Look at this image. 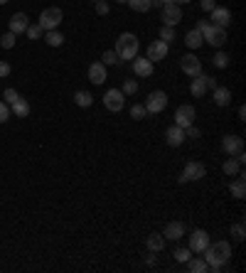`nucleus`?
Instances as JSON below:
<instances>
[{
  "label": "nucleus",
  "mask_w": 246,
  "mask_h": 273,
  "mask_svg": "<svg viewBox=\"0 0 246 273\" xmlns=\"http://www.w3.org/2000/svg\"><path fill=\"white\" fill-rule=\"evenodd\" d=\"M123 94H126V96H133V94H135V91H138V81H135V79H126V81H123Z\"/></svg>",
  "instance_id": "nucleus-39"
},
{
  "label": "nucleus",
  "mask_w": 246,
  "mask_h": 273,
  "mask_svg": "<svg viewBox=\"0 0 246 273\" xmlns=\"http://www.w3.org/2000/svg\"><path fill=\"white\" fill-rule=\"evenodd\" d=\"M175 5H182V3H192V0H172Z\"/></svg>",
  "instance_id": "nucleus-49"
},
{
  "label": "nucleus",
  "mask_w": 246,
  "mask_h": 273,
  "mask_svg": "<svg viewBox=\"0 0 246 273\" xmlns=\"http://www.w3.org/2000/svg\"><path fill=\"white\" fill-rule=\"evenodd\" d=\"M94 5H96V13H99V15H109V10H111V5H109L106 0H96Z\"/></svg>",
  "instance_id": "nucleus-41"
},
{
  "label": "nucleus",
  "mask_w": 246,
  "mask_h": 273,
  "mask_svg": "<svg viewBox=\"0 0 246 273\" xmlns=\"http://www.w3.org/2000/svg\"><path fill=\"white\" fill-rule=\"evenodd\" d=\"M27 25H30V18H27L25 13H15V15L10 18V32H13V35H20V32L27 30Z\"/></svg>",
  "instance_id": "nucleus-18"
},
{
  "label": "nucleus",
  "mask_w": 246,
  "mask_h": 273,
  "mask_svg": "<svg viewBox=\"0 0 246 273\" xmlns=\"http://www.w3.org/2000/svg\"><path fill=\"white\" fill-rule=\"evenodd\" d=\"M180 69H182V72H185L189 79H192V76L202 74V62H200V57L185 55V57H180Z\"/></svg>",
  "instance_id": "nucleus-11"
},
{
  "label": "nucleus",
  "mask_w": 246,
  "mask_h": 273,
  "mask_svg": "<svg viewBox=\"0 0 246 273\" xmlns=\"http://www.w3.org/2000/svg\"><path fill=\"white\" fill-rule=\"evenodd\" d=\"M15 39H18V35H13V32L8 30L5 35L0 37V47H3V50H13V47H15Z\"/></svg>",
  "instance_id": "nucleus-33"
},
{
  "label": "nucleus",
  "mask_w": 246,
  "mask_h": 273,
  "mask_svg": "<svg viewBox=\"0 0 246 273\" xmlns=\"http://www.w3.org/2000/svg\"><path fill=\"white\" fill-rule=\"evenodd\" d=\"M187 268L192 273H207L209 271V266H207V261H205V258H189Z\"/></svg>",
  "instance_id": "nucleus-29"
},
{
  "label": "nucleus",
  "mask_w": 246,
  "mask_h": 273,
  "mask_svg": "<svg viewBox=\"0 0 246 273\" xmlns=\"http://www.w3.org/2000/svg\"><path fill=\"white\" fill-rule=\"evenodd\" d=\"M91 3H96V0H91Z\"/></svg>",
  "instance_id": "nucleus-53"
},
{
  "label": "nucleus",
  "mask_w": 246,
  "mask_h": 273,
  "mask_svg": "<svg viewBox=\"0 0 246 273\" xmlns=\"http://www.w3.org/2000/svg\"><path fill=\"white\" fill-rule=\"evenodd\" d=\"M89 81H91V84H96V86L106 81V67H104L101 62H94V64L89 67Z\"/></svg>",
  "instance_id": "nucleus-19"
},
{
  "label": "nucleus",
  "mask_w": 246,
  "mask_h": 273,
  "mask_svg": "<svg viewBox=\"0 0 246 273\" xmlns=\"http://www.w3.org/2000/svg\"><path fill=\"white\" fill-rule=\"evenodd\" d=\"M194 116H197V111H194L192 104L177 106V111H175V126H180V128L192 126V123H194Z\"/></svg>",
  "instance_id": "nucleus-8"
},
{
  "label": "nucleus",
  "mask_w": 246,
  "mask_h": 273,
  "mask_svg": "<svg viewBox=\"0 0 246 273\" xmlns=\"http://www.w3.org/2000/svg\"><path fill=\"white\" fill-rule=\"evenodd\" d=\"M163 13V22L168 25V27H175V25H180L182 22V8L180 5H175V3H165L163 8H160Z\"/></svg>",
  "instance_id": "nucleus-7"
},
{
  "label": "nucleus",
  "mask_w": 246,
  "mask_h": 273,
  "mask_svg": "<svg viewBox=\"0 0 246 273\" xmlns=\"http://www.w3.org/2000/svg\"><path fill=\"white\" fill-rule=\"evenodd\" d=\"M209 25H214V27H224V30H227L229 25H231V10L217 5V8L212 10V22H209Z\"/></svg>",
  "instance_id": "nucleus-13"
},
{
  "label": "nucleus",
  "mask_w": 246,
  "mask_h": 273,
  "mask_svg": "<svg viewBox=\"0 0 246 273\" xmlns=\"http://www.w3.org/2000/svg\"><path fill=\"white\" fill-rule=\"evenodd\" d=\"M207 86H209V89H217V79H212V76H207Z\"/></svg>",
  "instance_id": "nucleus-47"
},
{
  "label": "nucleus",
  "mask_w": 246,
  "mask_h": 273,
  "mask_svg": "<svg viewBox=\"0 0 246 273\" xmlns=\"http://www.w3.org/2000/svg\"><path fill=\"white\" fill-rule=\"evenodd\" d=\"M74 104L76 106H81V109H89V106H91V104H94V96H91V94H89V91H76L74 94Z\"/></svg>",
  "instance_id": "nucleus-27"
},
{
  "label": "nucleus",
  "mask_w": 246,
  "mask_h": 273,
  "mask_svg": "<svg viewBox=\"0 0 246 273\" xmlns=\"http://www.w3.org/2000/svg\"><path fill=\"white\" fill-rule=\"evenodd\" d=\"M212 64H214L217 69H227V67H229V55H227V52H222V50H219L217 55L212 57Z\"/></svg>",
  "instance_id": "nucleus-31"
},
{
  "label": "nucleus",
  "mask_w": 246,
  "mask_h": 273,
  "mask_svg": "<svg viewBox=\"0 0 246 273\" xmlns=\"http://www.w3.org/2000/svg\"><path fill=\"white\" fill-rule=\"evenodd\" d=\"M207 27H209V20H200V22L194 25V30H200V32H205Z\"/></svg>",
  "instance_id": "nucleus-46"
},
{
  "label": "nucleus",
  "mask_w": 246,
  "mask_h": 273,
  "mask_svg": "<svg viewBox=\"0 0 246 273\" xmlns=\"http://www.w3.org/2000/svg\"><path fill=\"white\" fill-rule=\"evenodd\" d=\"M3 96H5V104H8V106H13V104L20 99V94L15 89H5L3 91Z\"/></svg>",
  "instance_id": "nucleus-40"
},
{
  "label": "nucleus",
  "mask_w": 246,
  "mask_h": 273,
  "mask_svg": "<svg viewBox=\"0 0 246 273\" xmlns=\"http://www.w3.org/2000/svg\"><path fill=\"white\" fill-rule=\"evenodd\" d=\"M104 106L109 111H114V113H118V111L126 106V94L121 89H109L104 94Z\"/></svg>",
  "instance_id": "nucleus-5"
},
{
  "label": "nucleus",
  "mask_w": 246,
  "mask_h": 273,
  "mask_svg": "<svg viewBox=\"0 0 246 273\" xmlns=\"http://www.w3.org/2000/svg\"><path fill=\"white\" fill-rule=\"evenodd\" d=\"M10 72H13V67H10L5 59H0V79H5V76H8Z\"/></svg>",
  "instance_id": "nucleus-44"
},
{
  "label": "nucleus",
  "mask_w": 246,
  "mask_h": 273,
  "mask_svg": "<svg viewBox=\"0 0 246 273\" xmlns=\"http://www.w3.org/2000/svg\"><path fill=\"white\" fill-rule=\"evenodd\" d=\"M205 175H207V167L202 163H187L185 170H182V175H180V182H197L202 180Z\"/></svg>",
  "instance_id": "nucleus-9"
},
{
  "label": "nucleus",
  "mask_w": 246,
  "mask_h": 273,
  "mask_svg": "<svg viewBox=\"0 0 246 273\" xmlns=\"http://www.w3.org/2000/svg\"><path fill=\"white\" fill-rule=\"evenodd\" d=\"M231 237L236 239V241H244L246 239V232H244V224H241V221H236V224L231 226Z\"/></svg>",
  "instance_id": "nucleus-38"
},
{
  "label": "nucleus",
  "mask_w": 246,
  "mask_h": 273,
  "mask_svg": "<svg viewBox=\"0 0 246 273\" xmlns=\"http://www.w3.org/2000/svg\"><path fill=\"white\" fill-rule=\"evenodd\" d=\"M145 111L148 113H160V111H165L168 106V94L165 91H151V96L145 99Z\"/></svg>",
  "instance_id": "nucleus-6"
},
{
  "label": "nucleus",
  "mask_w": 246,
  "mask_h": 273,
  "mask_svg": "<svg viewBox=\"0 0 246 273\" xmlns=\"http://www.w3.org/2000/svg\"><path fill=\"white\" fill-rule=\"evenodd\" d=\"M62 20H64V13H62L59 8H47V10L39 13L37 25L47 32V30H57L59 25H62Z\"/></svg>",
  "instance_id": "nucleus-3"
},
{
  "label": "nucleus",
  "mask_w": 246,
  "mask_h": 273,
  "mask_svg": "<svg viewBox=\"0 0 246 273\" xmlns=\"http://www.w3.org/2000/svg\"><path fill=\"white\" fill-rule=\"evenodd\" d=\"M138 50H140V42L133 32H123V35L116 39V55L118 59H135L138 57Z\"/></svg>",
  "instance_id": "nucleus-2"
},
{
  "label": "nucleus",
  "mask_w": 246,
  "mask_h": 273,
  "mask_svg": "<svg viewBox=\"0 0 246 273\" xmlns=\"http://www.w3.org/2000/svg\"><path fill=\"white\" fill-rule=\"evenodd\" d=\"M200 8H202L205 13H212V10L217 8V0H200Z\"/></svg>",
  "instance_id": "nucleus-43"
},
{
  "label": "nucleus",
  "mask_w": 246,
  "mask_h": 273,
  "mask_svg": "<svg viewBox=\"0 0 246 273\" xmlns=\"http://www.w3.org/2000/svg\"><path fill=\"white\" fill-rule=\"evenodd\" d=\"M175 261H177V263H187L189 258H192V251H189V249H175Z\"/></svg>",
  "instance_id": "nucleus-35"
},
{
  "label": "nucleus",
  "mask_w": 246,
  "mask_h": 273,
  "mask_svg": "<svg viewBox=\"0 0 246 273\" xmlns=\"http://www.w3.org/2000/svg\"><path fill=\"white\" fill-rule=\"evenodd\" d=\"M131 10H135V13H148L153 8V0H128L126 3Z\"/></svg>",
  "instance_id": "nucleus-30"
},
{
  "label": "nucleus",
  "mask_w": 246,
  "mask_h": 273,
  "mask_svg": "<svg viewBox=\"0 0 246 273\" xmlns=\"http://www.w3.org/2000/svg\"><path fill=\"white\" fill-rule=\"evenodd\" d=\"M145 116H148V111H145L143 104H133V106H131V118H133V121H143Z\"/></svg>",
  "instance_id": "nucleus-32"
},
{
  "label": "nucleus",
  "mask_w": 246,
  "mask_h": 273,
  "mask_svg": "<svg viewBox=\"0 0 246 273\" xmlns=\"http://www.w3.org/2000/svg\"><path fill=\"white\" fill-rule=\"evenodd\" d=\"M185 44H187L189 50H200V47L205 44V37H202L200 30H194V27H192L187 35H185Z\"/></svg>",
  "instance_id": "nucleus-24"
},
{
  "label": "nucleus",
  "mask_w": 246,
  "mask_h": 273,
  "mask_svg": "<svg viewBox=\"0 0 246 273\" xmlns=\"http://www.w3.org/2000/svg\"><path fill=\"white\" fill-rule=\"evenodd\" d=\"M229 192H231V197H236V200H244L246 197V182H244V175H241V172L236 175V180L229 185Z\"/></svg>",
  "instance_id": "nucleus-22"
},
{
  "label": "nucleus",
  "mask_w": 246,
  "mask_h": 273,
  "mask_svg": "<svg viewBox=\"0 0 246 273\" xmlns=\"http://www.w3.org/2000/svg\"><path fill=\"white\" fill-rule=\"evenodd\" d=\"M189 91H192V96H194V99H202V96H205V94L209 91V86H207V74H197V76H192Z\"/></svg>",
  "instance_id": "nucleus-16"
},
{
  "label": "nucleus",
  "mask_w": 246,
  "mask_h": 273,
  "mask_svg": "<svg viewBox=\"0 0 246 273\" xmlns=\"http://www.w3.org/2000/svg\"><path fill=\"white\" fill-rule=\"evenodd\" d=\"M185 138H192V141H194V138H200V128L187 126V128H185Z\"/></svg>",
  "instance_id": "nucleus-45"
},
{
  "label": "nucleus",
  "mask_w": 246,
  "mask_h": 273,
  "mask_svg": "<svg viewBox=\"0 0 246 273\" xmlns=\"http://www.w3.org/2000/svg\"><path fill=\"white\" fill-rule=\"evenodd\" d=\"M163 237H165V239H172V241L182 239V237H185V224H182V221H170V224L165 226Z\"/></svg>",
  "instance_id": "nucleus-20"
},
{
  "label": "nucleus",
  "mask_w": 246,
  "mask_h": 273,
  "mask_svg": "<svg viewBox=\"0 0 246 273\" xmlns=\"http://www.w3.org/2000/svg\"><path fill=\"white\" fill-rule=\"evenodd\" d=\"M10 113H15V118H27V116H30V104L20 96L18 101L10 106Z\"/></svg>",
  "instance_id": "nucleus-25"
},
{
  "label": "nucleus",
  "mask_w": 246,
  "mask_h": 273,
  "mask_svg": "<svg viewBox=\"0 0 246 273\" xmlns=\"http://www.w3.org/2000/svg\"><path fill=\"white\" fill-rule=\"evenodd\" d=\"M133 72H135V76H151L153 74V62L148 59V57H135L133 59Z\"/></svg>",
  "instance_id": "nucleus-17"
},
{
  "label": "nucleus",
  "mask_w": 246,
  "mask_h": 273,
  "mask_svg": "<svg viewBox=\"0 0 246 273\" xmlns=\"http://www.w3.org/2000/svg\"><path fill=\"white\" fill-rule=\"evenodd\" d=\"M116 62H118L116 50H106V52H104V57H101V64H104V67H111V64H116Z\"/></svg>",
  "instance_id": "nucleus-34"
},
{
  "label": "nucleus",
  "mask_w": 246,
  "mask_h": 273,
  "mask_svg": "<svg viewBox=\"0 0 246 273\" xmlns=\"http://www.w3.org/2000/svg\"><path fill=\"white\" fill-rule=\"evenodd\" d=\"M202 254H205L209 271H222L224 263L231 258V244L229 241H214V244H209Z\"/></svg>",
  "instance_id": "nucleus-1"
},
{
  "label": "nucleus",
  "mask_w": 246,
  "mask_h": 273,
  "mask_svg": "<svg viewBox=\"0 0 246 273\" xmlns=\"http://www.w3.org/2000/svg\"><path fill=\"white\" fill-rule=\"evenodd\" d=\"M5 3H8V0H0V5H5Z\"/></svg>",
  "instance_id": "nucleus-52"
},
{
  "label": "nucleus",
  "mask_w": 246,
  "mask_h": 273,
  "mask_svg": "<svg viewBox=\"0 0 246 273\" xmlns=\"http://www.w3.org/2000/svg\"><path fill=\"white\" fill-rule=\"evenodd\" d=\"M165 143H168L170 148H180L182 143H185V128L170 126L168 130H165Z\"/></svg>",
  "instance_id": "nucleus-15"
},
{
  "label": "nucleus",
  "mask_w": 246,
  "mask_h": 273,
  "mask_svg": "<svg viewBox=\"0 0 246 273\" xmlns=\"http://www.w3.org/2000/svg\"><path fill=\"white\" fill-rule=\"evenodd\" d=\"M145 246H148V251H151V254H158V251H163V249H165V237L153 232L151 237L145 239Z\"/></svg>",
  "instance_id": "nucleus-23"
},
{
  "label": "nucleus",
  "mask_w": 246,
  "mask_h": 273,
  "mask_svg": "<svg viewBox=\"0 0 246 273\" xmlns=\"http://www.w3.org/2000/svg\"><path fill=\"white\" fill-rule=\"evenodd\" d=\"M222 170H224V175H229V177H236V175L241 172V163H239L234 155H229L227 160H224V167H222Z\"/></svg>",
  "instance_id": "nucleus-26"
},
{
  "label": "nucleus",
  "mask_w": 246,
  "mask_h": 273,
  "mask_svg": "<svg viewBox=\"0 0 246 273\" xmlns=\"http://www.w3.org/2000/svg\"><path fill=\"white\" fill-rule=\"evenodd\" d=\"M222 150H224L227 155L241 153V150H244V138H239V135H224V138H222Z\"/></svg>",
  "instance_id": "nucleus-14"
},
{
  "label": "nucleus",
  "mask_w": 246,
  "mask_h": 273,
  "mask_svg": "<svg viewBox=\"0 0 246 273\" xmlns=\"http://www.w3.org/2000/svg\"><path fill=\"white\" fill-rule=\"evenodd\" d=\"M158 3H160V8H163V5H165V3H172V0H158Z\"/></svg>",
  "instance_id": "nucleus-50"
},
{
  "label": "nucleus",
  "mask_w": 246,
  "mask_h": 273,
  "mask_svg": "<svg viewBox=\"0 0 246 273\" xmlns=\"http://www.w3.org/2000/svg\"><path fill=\"white\" fill-rule=\"evenodd\" d=\"M42 32H44V30L39 27L37 22H35V25H27V30H25V35L30 37V39H39V37H42Z\"/></svg>",
  "instance_id": "nucleus-36"
},
{
  "label": "nucleus",
  "mask_w": 246,
  "mask_h": 273,
  "mask_svg": "<svg viewBox=\"0 0 246 273\" xmlns=\"http://www.w3.org/2000/svg\"><path fill=\"white\" fill-rule=\"evenodd\" d=\"M239 118H241V121L246 118V109H244V106H239Z\"/></svg>",
  "instance_id": "nucleus-48"
},
{
  "label": "nucleus",
  "mask_w": 246,
  "mask_h": 273,
  "mask_svg": "<svg viewBox=\"0 0 246 273\" xmlns=\"http://www.w3.org/2000/svg\"><path fill=\"white\" fill-rule=\"evenodd\" d=\"M207 246H209V234L205 232V229H194V232H192V237H189V246H187V249L192 251V254H202Z\"/></svg>",
  "instance_id": "nucleus-10"
},
{
  "label": "nucleus",
  "mask_w": 246,
  "mask_h": 273,
  "mask_svg": "<svg viewBox=\"0 0 246 273\" xmlns=\"http://www.w3.org/2000/svg\"><path fill=\"white\" fill-rule=\"evenodd\" d=\"M212 99H214L217 106H229L231 104V91L227 86H217V89H212Z\"/></svg>",
  "instance_id": "nucleus-21"
},
{
  "label": "nucleus",
  "mask_w": 246,
  "mask_h": 273,
  "mask_svg": "<svg viewBox=\"0 0 246 273\" xmlns=\"http://www.w3.org/2000/svg\"><path fill=\"white\" fill-rule=\"evenodd\" d=\"M160 39L170 44L172 39H175V27H168V25H163V27H160Z\"/></svg>",
  "instance_id": "nucleus-37"
},
{
  "label": "nucleus",
  "mask_w": 246,
  "mask_h": 273,
  "mask_svg": "<svg viewBox=\"0 0 246 273\" xmlns=\"http://www.w3.org/2000/svg\"><path fill=\"white\" fill-rule=\"evenodd\" d=\"M44 42H47L50 47H62V44H64V35L57 32V30H47V32H44Z\"/></svg>",
  "instance_id": "nucleus-28"
},
{
  "label": "nucleus",
  "mask_w": 246,
  "mask_h": 273,
  "mask_svg": "<svg viewBox=\"0 0 246 273\" xmlns=\"http://www.w3.org/2000/svg\"><path fill=\"white\" fill-rule=\"evenodd\" d=\"M145 57L151 59L153 64H155V62H160V59H165V57H168V42H163V39H153L151 44H148V52H145Z\"/></svg>",
  "instance_id": "nucleus-12"
},
{
  "label": "nucleus",
  "mask_w": 246,
  "mask_h": 273,
  "mask_svg": "<svg viewBox=\"0 0 246 273\" xmlns=\"http://www.w3.org/2000/svg\"><path fill=\"white\" fill-rule=\"evenodd\" d=\"M116 3H128V0H116Z\"/></svg>",
  "instance_id": "nucleus-51"
},
{
  "label": "nucleus",
  "mask_w": 246,
  "mask_h": 273,
  "mask_svg": "<svg viewBox=\"0 0 246 273\" xmlns=\"http://www.w3.org/2000/svg\"><path fill=\"white\" fill-rule=\"evenodd\" d=\"M202 37H205V44H212V47L222 50L224 42H227V30H224V27H214V25H209L207 30L202 32Z\"/></svg>",
  "instance_id": "nucleus-4"
},
{
  "label": "nucleus",
  "mask_w": 246,
  "mask_h": 273,
  "mask_svg": "<svg viewBox=\"0 0 246 273\" xmlns=\"http://www.w3.org/2000/svg\"><path fill=\"white\" fill-rule=\"evenodd\" d=\"M8 118H10V106L5 101H0V123H5Z\"/></svg>",
  "instance_id": "nucleus-42"
}]
</instances>
